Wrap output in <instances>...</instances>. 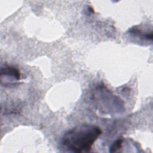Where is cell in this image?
<instances>
[{"mask_svg": "<svg viewBox=\"0 0 153 153\" xmlns=\"http://www.w3.org/2000/svg\"><path fill=\"white\" fill-rule=\"evenodd\" d=\"M101 133V128L97 126L79 125L69 130L63 135L61 143L65 148L71 152H89Z\"/></svg>", "mask_w": 153, "mask_h": 153, "instance_id": "obj_1", "label": "cell"}, {"mask_svg": "<svg viewBox=\"0 0 153 153\" xmlns=\"http://www.w3.org/2000/svg\"><path fill=\"white\" fill-rule=\"evenodd\" d=\"M20 71L13 66H5L1 68V78L7 77L10 79L19 81L20 79Z\"/></svg>", "mask_w": 153, "mask_h": 153, "instance_id": "obj_2", "label": "cell"}, {"mask_svg": "<svg viewBox=\"0 0 153 153\" xmlns=\"http://www.w3.org/2000/svg\"><path fill=\"white\" fill-rule=\"evenodd\" d=\"M129 32L137 37L140 38L141 39H146V40H152V33L151 32H143L142 30H140L139 28H137L136 27H133V28H131L129 30Z\"/></svg>", "mask_w": 153, "mask_h": 153, "instance_id": "obj_3", "label": "cell"}, {"mask_svg": "<svg viewBox=\"0 0 153 153\" xmlns=\"http://www.w3.org/2000/svg\"><path fill=\"white\" fill-rule=\"evenodd\" d=\"M123 143V139L121 138L118 139L110 146L109 152H113L118 151V150H119L120 148H122Z\"/></svg>", "mask_w": 153, "mask_h": 153, "instance_id": "obj_4", "label": "cell"}]
</instances>
